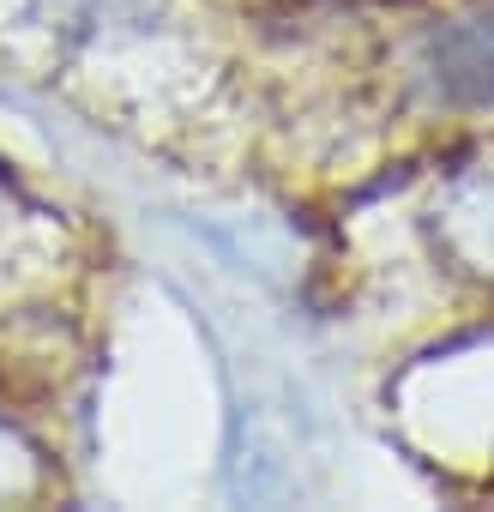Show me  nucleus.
<instances>
[{
    "label": "nucleus",
    "instance_id": "nucleus-1",
    "mask_svg": "<svg viewBox=\"0 0 494 512\" xmlns=\"http://www.w3.org/2000/svg\"><path fill=\"white\" fill-rule=\"evenodd\" d=\"M428 73L434 91L452 103H488L494 97V7L446 19L428 37Z\"/></svg>",
    "mask_w": 494,
    "mask_h": 512
}]
</instances>
